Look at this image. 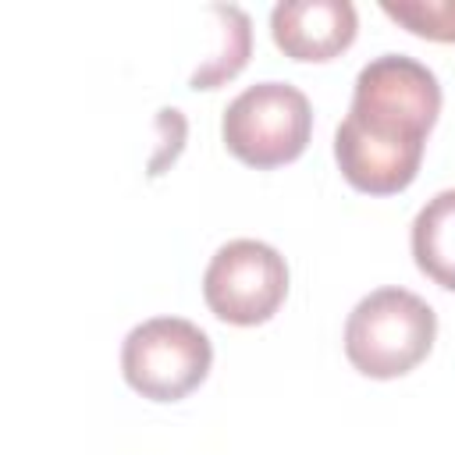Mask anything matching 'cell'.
<instances>
[{"instance_id": "1", "label": "cell", "mask_w": 455, "mask_h": 455, "mask_svg": "<svg viewBox=\"0 0 455 455\" xmlns=\"http://www.w3.org/2000/svg\"><path fill=\"white\" fill-rule=\"evenodd\" d=\"M441 114L437 75L409 53H380L359 68L352 107L334 132L341 178L366 196L409 188L423 164V146Z\"/></svg>"}, {"instance_id": "2", "label": "cell", "mask_w": 455, "mask_h": 455, "mask_svg": "<svg viewBox=\"0 0 455 455\" xmlns=\"http://www.w3.org/2000/svg\"><path fill=\"white\" fill-rule=\"evenodd\" d=\"M437 338V313L409 288H377L363 295L345 320V355L373 380L416 370Z\"/></svg>"}, {"instance_id": "3", "label": "cell", "mask_w": 455, "mask_h": 455, "mask_svg": "<svg viewBox=\"0 0 455 455\" xmlns=\"http://www.w3.org/2000/svg\"><path fill=\"white\" fill-rule=\"evenodd\" d=\"M313 135V107L288 82H256L242 89L220 117V139L231 156L256 171L291 164Z\"/></svg>"}, {"instance_id": "4", "label": "cell", "mask_w": 455, "mask_h": 455, "mask_svg": "<svg viewBox=\"0 0 455 455\" xmlns=\"http://www.w3.org/2000/svg\"><path fill=\"white\" fill-rule=\"evenodd\" d=\"M213 366V345L203 327L185 316H153L128 331L121 345V373L132 391L149 402H178L192 395Z\"/></svg>"}, {"instance_id": "5", "label": "cell", "mask_w": 455, "mask_h": 455, "mask_svg": "<svg viewBox=\"0 0 455 455\" xmlns=\"http://www.w3.org/2000/svg\"><path fill=\"white\" fill-rule=\"evenodd\" d=\"M288 295L284 256L259 238L224 242L203 274V299L210 313L235 327L267 323Z\"/></svg>"}, {"instance_id": "6", "label": "cell", "mask_w": 455, "mask_h": 455, "mask_svg": "<svg viewBox=\"0 0 455 455\" xmlns=\"http://www.w3.org/2000/svg\"><path fill=\"white\" fill-rule=\"evenodd\" d=\"M352 0H281L270 11V36L291 60H331L355 43Z\"/></svg>"}, {"instance_id": "7", "label": "cell", "mask_w": 455, "mask_h": 455, "mask_svg": "<svg viewBox=\"0 0 455 455\" xmlns=\"http://www.w3.org/2000/svg\"><path fill=\"white\" fill-rule=\"evenodd\" d=\"M412 259L441 288L455 291V188L427 199L412 220Z\"/></svg>"}, {"instance_id": "8", "label": "cell", "mask_w": 455, "mask_h": 455, "mask_svg": "<svg viewBox=\"0 0 455 455\" xmlns=\"http://www.w3.org/2000/svg\"><path fill=\"white\" fill-rule=\"evenodd\" d=\"M210 14L220 18V46H217L213 57H206L192 71V78H188L192 89H217L220 82L235 78L245 68L249 53H252V25H249V14L242 7H235V4H213Z\"/></svg>"}, {"instance_id": "9", "label": "cell", "mask_w": 455, "mask_h": 455, "mask_svg": "<svg viewBox=\"0 0 455 455\" xmlns=\"http://www.w3.org/2000/svg\"><path fill=\"white\" fill-rule=\"evenodd\" d=\"M380 11L434 43H455V0H380Z\"/></svg>"}]
</instances>
